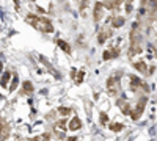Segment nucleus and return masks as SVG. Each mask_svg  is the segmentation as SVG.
I'll use <instances>...</instances> for the list:
<instances>
[{"mask_svg": "<svg viewBox=\"0 0 157 141\" xmlns=\"http://www.w3.org/2000/svg\"><path fill=\"white\" fill-rule=\"evenodd\" d=\"M27 20L33 25V27H36L38 30H41L44 33H52V25H50V20L47 19H41V17H33V16H29Z\"/></svg>", "mask_w": 157, "mask_h": 141, "instance_id": "nucleus-1", "label": "nucleus"}, {"mask_svg": "<svg viewBox=\"0 0 157 141\" xmlns=\"http://www.w3.org/2000/svg\"><path fill=\"white\" fill-rule=\"evenodd\" d=\"M145 105H146V99H143V100L140 102V105H137L135 113H132V118H134V119H138V118L141 116V111H143V108H145Z\"/></svg>", "mask_w": 157, "mask_h": 141, "instance_id": "nucleus-2", "label": "nucleus"}, {"mask_svg": "<svg viewBox=\"0 0 157 141\" xmlns=\"http://www.w3.org/2000/svg\"><path fill=\"white\" fill-rule=\"evenodd\" d=\"M80 127H82V122H80V119H78V118H74L71 121V124H69V129L71 130H78Z\"/></svg>", "mask_w": 157, "mask_h": 141, "instance_id": "nucleus-3", "label": "nucleus"}, {"mask_svg": "<svg viewBox=\"0 0 157 141\" xmlns=\"http://www.w3.org/2000/svg\"><path fill=\"white\" fill-rule=\"evenodd\" d=\"M102 17V6L101 3H96V8H94V20H99Z\"/></svg>", "mask_w": 157, "mask_h": 141, "instance_id": "nucleus-4", "label": "nucleus"}, {"mask_svg": "<svg viewBox=\"0 0 157 141\" xmlns=\"http://www.w3.org/2000/svg\"><path fill=\"white\" fill-rule=\"evenodd\" d=\"M135 68H137L140 72H143V74L146 72V65H145L143 61H140V63H135Z\"/></svg>", "mask_w": 157, "mask_h": 141, "instance_id": "nucleus-5", "label": "nucleus"}, {"mask_svg": "<svg viewBox=\"0 0 157 141\" xmlns=\"http://www.w3.org/2000/svg\"><path fill=\"white\" fill-rule=\"evenodd\" d=\"M109 35H110V32H102V33H99V38H98L99 43L102 44V43H104V41H105L107 38H109Z\"/></svg>", "mask_w": 157, "mask_h": 141, "instance_id": "nucleus-6", "label": "nucleus"}, {"mask_svg": "<svg viewBox=\"0 0 157 141\" xmlns=\"http://www.w3.org/2000/svg\"><path fill=\"white\" fill-rule=\"evenodd\" d=\"M112 22H113L115 27H121V25L124 24V17H116V19H113Z\"/></svg>", "mask_w": 157, "mask_h": 141, "instance_id": "nucleus-7", "label": "nucleus"}, {"mask_svg": "<svg viewBox=\"0 0 157 141\" xmlns=\"http://www.w3.org/2000/svg\"><path fill=\"white\" fill-rule=\"evenodd\" d=\"M58 46L64 50V52H66V54H71V49H69V46L66 44V43H63V41H58Z\"/></svg>", "mask_w": 157, "mask_h": 141, "instance_id": "nucleus-8", "label": "nucleus"}, {"mask_svg": "<svg viewBox=\"0 0 157 141\" xmlns=\"http://www.w3.org/2000/svg\"><path fill=\"white\" fill-rule=\"evenodd\" d=\"M10 77H11V74H10V72H5V75L2 77V82H0V83H2V85L5 86V85L8 83V80H10Z\"/></svg>", "mask_w": 157, "mask_h": 141, "instance_id": "nucleus-9", "label": "nucleus"}, {"mask_svg": "<svg viewBox=\"0 0 157 141\" xmlns=\"http://www.w3.org/2000/svg\"><path fill=\"white\" fill-rule=\"evenodd\" d=\"M58 113L61 114V116H66V114H69V113H71V110H69V108H66V107H61V108L58 110Z\"/></svg>", "mask_w": 157, "mask_h": 141, "instance_id": "nucleus-10", "label": "nucleus"}, {"mask_svg": "<svg viewBox=\"0 0 157 141\" xmlns=\"http://www.w3.org/2000/svg\"><path fill=\"white\" fill-rule=\"evenodd\" d=\"M110 129H112L113 132H120V130H123V125H121V124H112Z\"/></svg>", "mask_w": 157, "mask_h": 141, "instance_id": "nucleus-11", "label": "nucleus"}, {"mask_svg": "<svg viewBox=\"0 0 157 141\" xmlns=\"http://www.w3.org/2000/svg\"><path fill=\"white\" fill-rule=\"evenodd\" d=\"M24 88L27 89L29 93H32V91H33V86H32V83H30V82H25V83H24Z\"/></svg>", "mask_w": 157, "mask_h": 141, "instance_id": "nucleus-12", "label": "nucleus"}, {"mask_svg": "<svg viewBox=\"0 0 157 141\" xmlns=\"http://www.w3.org/2000/svg\"><path fill=\"white\" fill-rule=\"evenodd\" d=\"M16 85H17V77H14V80H13V83H11V86H10L11 91H14V89H16Z\"/></svg>", "mask_w": 157, "mask_h": 141, "instance_id": "nucleus-13", "label": "nucleus"}, {"mask_svg": "<svg viewBox=\"0 0 157 141\" xmlns=\"http://www.w3.org/2000/svg\"><path fill=\"white\" fill-rule=\"evenodd\" d=\"M110 57H112L110 52H104V60H110Z\"/></svg>", "mask_w": 157, "mask_h": 141, "instance_id": "nucleus-14", "label": "nucleus"}, {"mask_svg": "<svg viewBox=\"0 0 157 141\" xmlns=\"http://www.w3.org/2000/svg\"><path fill=\"white\" fill-rule=\"evenodd\" d=\"M82 79H83V72H78V79H77V83H80V82H82Z\"/></svg>", "mask_w": 157, "mask_h": 141, "instance_id": "nucleus-15", "label": "nucleus"}, {"mask_svg": "<svg viewBox=\"0 0 157 141\" xmlns=\"http://www.w3.org/2000/svg\"><path fill=\"white\" fill-rule=\"evenodd\" d=\"M101 121H102V122H107V114L102 113V114H101Z\"/></svg>", "mask_w": 157, "mask_h": 141, "instance_id": "nucleus-16", "label": "nucleus"}, {"mask_svg": "<svg viewBox=\"0 0 157 141\" xmlns=\"http://www.w3.org/2000/svg\"><path fill=\"white\" fill-rule=\"evenodd\" d=\"M68 141H75V136H72V138H69Z\"/></svg>", "mask_w": 157, "mask_h": 141, "instance_id": "nucleus-17", "label": "nucleus"}]
</instances>
